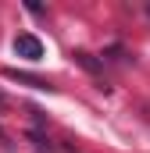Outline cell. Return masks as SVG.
Here are the masks:
<instances>
[{
    "instance_id": "cell-1",
    "label": "cell",
    "mask_w": 150,
    "mask_h": 153,
    "mask_svg": "<svg viewBox=\"0 0 150 153\" xmlns=\"http://www.w3.org/2000/svg\"><path fill=\"white\" fill-rule=\"evenodd\" d=\"M14 53L25 57V61H39L43 57V39L32 36V32H18L14 36Z\"/></svg>"
},
{
    "instance_id": "cell-2",
    "label": "cell",
    "mask_w": 150,
    "mask_h": 153,
    "mask_svg": "<svg viewBox=\"0 0 150 153\" xmlns=\"http://www.w3.org/2000/svg\"><path fill=\"white\" fill-rule=\"evenodd\" d=\"M4 78H11V82H22V85H32V89H54L46 78L29 75V71H18V68H4Z\"/></svg>"
},
{
    "instance_id": "cell-3",
    "label": "cell",
    "mask_w": 150,
    "mask_h": 153,
    "mask_svg": "<svg viewBox=\"0 0 150 153\" xmlns=\"http://www.w3.org/2000/svg\"><path fill=\"white\" fill-rule=\"evenodd\" d=\"M72 57H75V64H82L89 75H104V61H97L93 53H86V50H75Z\"/></svg>"
},
{
    "instance_id": "cell-4",
    "label": "cell",
    "mask_w": 150,
    "mask_h": 153,
    "mask_svg": "<svg viewBox=\"0 0 150 153\" xmlns=\"http://www.w3.org/2000/svg\"><path fill=\"white\" fill-rule=\"evenodd\" d=\"M29 143H32L36 150H46V153H50V143H46V135H43V132H29Z\"/></svg>"
},
{
    "instance_id": "cell-5",
    "label": "cell",
    "mask_w": 150,
    "mask_h": 153,
    "mask_svg": "<svg viewBox=\"0 0 150 153\" xmlns=\"http://www.w3.org/2000/svg\"><path fill=\"white\" fill-rule=\"evenodd\" d=\"M0 143H4V146H14V143H11V135H7L4 128H0Z\"/></svg>"
},
{
    "instance_id": "cell-6",
    "label": "cell",
    "mask_w": 150,
    "mask_h": 153,
    "mask_svg": "<svg viewBox=\"0 0 150 153\" xmlns=\"http://www.w3.org/2000/svg\"><path fill=\"white\" fill-rule=\"evenodd\" d=\"M0 111H7V96L4 93H0Z\"/></svg>"
}]
</instances>
